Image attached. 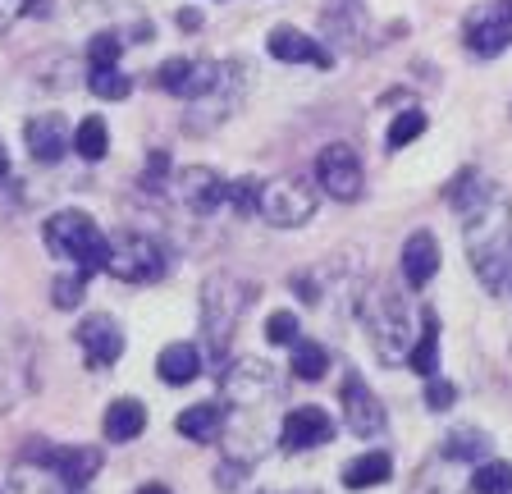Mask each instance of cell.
Listing matches in <instances>:
<instances>
[{
  "instance_id": "obj_2",
  "label": "cell",
  "mask_w": 512,
  "mask_h": 494,
  "mask_svg": "<svg viewBox=\"0 0 512 494\" xmlns=\"http://www.w3.org/2000/svg\"><path fill=\"white\" fill-rule=\"evenodd\" d=\"M247 298H252V289L238 284L234 275H215V280H206V289H202V330H206V339H211L215 353L229 344V334H234Z\"/></svg>"
},
{
  "instance_id": "obj_32",
  "label": "cell",
  "mask_w": 512,
  "mask_h": 494,
  "mask_svg": "<svg viewBox=\"0 0 512 494\" xmlns=\"http://www.w3.org/2000/svg\"><path fill=\"white\" fill-rule=\"evenodd\" d=\"M453 398H458V394H453V385H448V380H426V403H430L435 412L448 408Z\"/></svg>"
},
{
  "instance_id": "obj_31",
  "label": "cell",
  "mask_w": 512,
  "mask_h": 494,
  "mask_svg": "<svg viewBox=\"0 0 512 494\" xmlns=\"http://www.w3.org/2000/svg\"><path fill=\"white\" fill-rule=\"evenodd\" d=\"M83 270H78V275H60V280H55V307H78V298H83Z\"/></svg>"
},
{
  "instance_id": "obj_5",
  "label": "cell",
  "mask_w": 512,
  "mask_h": 494,
  "mask_svg": "<svg viewBox=\"0 0 512 494\" xmlns=\"http://www.w3.org/2000/svg\"><path fill=\"white\" fill-rule=\"evenodd\" d=\"M362 321L371 325L375 353H380L384 362H403V357L412 353V348H407V312H403V302H394L389 293H375V298L366 302Z\"/></svg>"
},
{
  "instance_id": "obj_13",
  "label": "cell",
  "mask_w": 512,
  "mask_h": 494,
  "mask_svg": "<svg viewBox=\"0 0 512 494\" xmlns=\"http://www.w3.org/2000/svg\"><path fill=\"white\" fill-rule=\"evenodd\" d=\"M330 435H334L330 412H320V408H293L284 417V430H279V449L302 453V449H316V444H325Z\"/></svg>"
},
{
  "instance_id": "obj_7",
  "label": "cell",
  "mask_w": 512,
  "mask_h": 494,
  "mask_svg": "<svg viewBox=\"0 0 512 494\" xmlns=\"http://www.w3.org/2000/svg\"><path fill=\"white\" fill-rule=\"evenodd\" d=\"M316 183L334 202H357L362 197V161H357V151L334 142L316 156Z\"/></svg>"
},
{
  "instance_id": "obj_33",
  "label": "cell",
  "mask_w": 512,
  "mask_h": 494,
  "mask_svg": "<svg viewBox=\"0 0 512 494\" xmlns=\"http://www.w3.org/2000/svg\"><path fill=\"white\" fill-rule=\"evenodd\" d=\"M197 23H202V19H197V14H192V10H188V14L179 10V28H197Z\"/></svg>"
},
{
  "instance_id": "obj_17",
  "label": "cell",
  "mask_w": 512,
  "mask_h": 494,
  "mask_svg": "<svg viewBox=\"0 0 512 494\" xmlns=\"http://www.w3.org/2000/svg\"><path fill=\"white\" fill-rule=\"evenodd\" d=\"M106 440H115V444H128V440H138L142 430H147V408H142L138 398H115L106 408Z\"/></svg>"
},
{
  "instance_id": "obj_29",
  "label": "cell",
  "mask_w": 512,
  "mask_h": 494,
  "mask_svg": "<svg viewBox=\"0 0 512 494\" xmlns=\"http://www.w3.org/2000/svg\"><path fill=\"white\" fill-rule=\"evenodd\" d=\"M229 206H234L238 215H252L256 206H261V183L256 179H234L229 183Z\"/></svg>"
},
{
  "instance_id": "obj_20",
  "label": "cell",
  "mask_w": 512,
  "mask_h": 494,
  "mask_svg": "<svg viewBox=\"0 0 512 494\" xmlns=\"http://www.w3.org/2000/svg\"><path fill=\"white\" fill-rule=\"evenodd\" d=\"M389 476H394V462L380 449L362 453V458H352L348 467H343V485H348V490H371V485H384Z\"/></svg>"
},
{
  "instance_id": "obj_12",
  "label": "cell",
  "mask_w": 512,
  "mask_h": 494,
  "mask_svg": "<svg viewBox=\"0 0 512 494\" xmlns=\"http://www.w3.org/2000/svg\"><path fill=\"white\" fill-rule=\"evenodd\" d=\"M398 266H403V284L407 289H426L439 275V238L430 229H416L412 238L398 252Z\"/></svg>"
},
{
  "instance_id": "obj_16",
  "label": "cell",
  "mask_w": 512,
  "mask_h": 494,
  "mask_svg": "<svg viewBox=\"0 0 512 494\" xmlns=\"http://www.w3.org/2000/svg\"><path fill=\"white\" fill-rule=\"evenodd\" d=\"M343 417H348L352 435H362V440H371V435H380L384 430L380 398H375L362 380H343Z\"/></svg>"
},
{
  "instance_id": "obj_6",
  "label": "cell",
  "mask_w": 512,
  "mask_h": 494,
  "mask_svg": "<svg viewBox=\"0 0 512 494\" xmlns=\"http://www.w3.org/2000/svg\"><path fill=\"white\" fill-rule=\"evenodd\" d=\"M156 78H160V87H165L170 97L206 101V97H215V92H220L224 65H215V60H165Z\"/></svg>"
},
{
  "instance_id": "obj_34",
  "label": "cell",
  "mask_w": 512,
  "mask_h": 494,
  "mask_svg": "<svg viewBox=\"0 0 512 494\" xmlns=\"http://www.w3.org/2000/svg\"><path fill=\"white\" fill-rule=\"evenodd\" d=\"M138 494H170V490H165V485H156V481H151V485H142Z\"/></svg>"
},
{
  "instance_id": "obj_8",
  "label": "cell",
  "mask_w": 512,
  "mask_h": 494,
  "mask_svg": "<svg viewBox=\"0 0 512 494\" xmlns=\"http://www.w3.org/2000/svg\"><path fill=\"white\" fill-rule=\"evenodd\" d=\"M503 46H512V0H494L467 14V51L471 55H499Z\"/></svg>"
},
{
  "instance_id": "obj_25",
  "label": "cell",
  "mask_w": 512,
  "mask_h": 494,
  "mask_svg": "<svg viewBox=\"0 0 512 494\" xmlns=\"http://www.w3.org/2000/svg\"><path fill=\"white\" fill-rule=\"evenodd\" d=\"M471 485L476 494H512V462H480Z\"/></svg>"
},
{
  "instance_id": "obj_3",
  "label": "cell",
  "mask_w": 512,
  "mask_h": 494,
  "mask_svg": "<svg viewBox=\"0 0 512 494\" xmlns=\"http://www.w3.org/2000/svg\"><path fill=\"white\" fill-rule=\"evenodd\" d=\"M106 270L124 284H151L165 275V252H160L147 234L110 238V266Z\"/></svg>"
},
{
  "instance_id": "obj_36",
  "label": "cell",
  "mask_w": 512,
  "mask_h": 494,
  "mask_svg": "<svg viewBox=\"0 0 512 494\" xmlns=\"http://www.w3.org/2000/svg\"><path fill=\"white\" fill-rule=\"evenodd\" d=\"M74 494H83V490H74Z\"/></svg>"
},
{
  "instance_id": "obj_27",
  "label": "cell",
  "mask_w": 512,
  "mask_h": 494,
  "mask_svg": "<svg viewBox=\"0 0 512 494\" xmlns=\"http://www.w3.org/2000/svg\"><path fill=\"white\" fill-rule=\"evenodd\" d=\"M119 55H124V42H119V33H96L92 46H87V60H92V69H115Z\"/></svg>"
},
{
  "instance_id": "obj_9",
  "label": "cell",
  "mask_w": 512,
  "mask_h": 494,
  "mask_svg": "<svg viewBox=\"0 0 512 494\" xmlns=\"http://www.w3.org/2000/svg\"><path fill=\"white\" fill-rule=\"evenodd\" d=\"M74 339H78V348H83L92 371H106V366H115L119 357H124V330H119V321L106 312L87 316V321L78 325Z\"/></svg>"
},
{
  "instance_id": "obj_1",
  "label": "cell",
  "mask_w": 512,
  "mask_h": 494,
  "mask_svg": "<svg viewBox=\"0 0 512 494\" xmlns=\"http://www.w3.org/2000/svg\"><path fill=\"white\" fill-rule=\"evenodd\" d=\"M46 247L55 257L74 261L83 275H96V270L110 266V238L96 229V220L87 211H55L46 220Z\"/></svg>"
},
{
  "instance_id": "obj_21",
  "label": "cell",
  "mask_w": 512,
  "mask_h": 494,
  "mask_svg": "<svg viewBox=\"0 0 512 494\" xmlns=\"http://www.w3.org/2000/svg\"><path fill=\"white\" fill-rule=\"evenodd\" d=\"M174 426H179V435H188V440H215L224 426V412H220V403H192V408L179 412Z\"/></svg>"
},
{
  "instance_id": "obj_15",
  "label": "cell",
  "mask_w": 512,
  "mask_h": 494,
  "mask_svg": "<svg viewBox=\"0 0 512 494\" xmlns=\"http://www.w3.org/2000/svg\"><path fill=\"white\" fill-rule=\"evenodd\" d=\"M266 46H270V55H275V60H288V65H320V69H330V65H334L330 51H325V46H320L316 37H307L302 28H288V23L270 28Z\"/></svg>"
},
{
  "instance_id": "obj_28",
  "label": "cell",
  "mask_w": 512,
  "mask_h": 494,
  "mask_svg": "<svg viewBox=\"0 0 512 494\" xmlns=\"http://www.w3.org/2000/svg\"><path fill=\"white\" fill-rule=\"evenodd\" d=\"M485 449H490V440H485L480 430H458V435H453V440L444 444L448 458H480Z\"/></svg>"
},
{
  "instance_id": "obj_35",
  "label": "cell",
  "mask_w": 512,
  "mask_h": 494,
  "mask_svg": "<svg viewBox=\"0 0 512 494\" xmlns=\"http://www.w3.org/2000/svg\"><path fill=\"white\" fill-rule=\"evenodd\" d=\"M5 174H10V161H5V147H0V179H5Z\"/></svg>"
},
{
  "instance_id": "obj_14",
  "label": "cell",
  "mask_w": 512,
  "mask_h": 494,
  "mask_svg": "<svg viewBox=\"0 0 512 494\" xmlns=\"http://www.w3.org/2000/svg\"><path fill=\"white\" fill-rule=\"evenodd\" d=\"M42 462L69 485V490H83V485L101 472V462L106 458H101V449H92V444H69V449H46Z\"/></svg>"
},
{
  "instance_id": "obj_23",
  "label": "cell",
  "mask_w": 512,
  "mask_h": 494,
  "mask_svg": "<svg viewBox=\"0 0 512 494\" xmlns=\"http://www.w3.org/2000/svg\"><path fill=\"white\" fill-rule=\"evenodd\" d=\"M325 366H330V357H325V348H320L316 339H298V344H293V366H288V371L298 380H320Z\"/></svg>"
},
{
  "instance_id": "obj_18",
  "label": "cell",
  "mask_w": 512,
  "mask_h": 494,
  "mask_svg": "<svg viewBox=\"0 0 512 494\" xmlns=\"http://www.w3.org/2000/svg\"><path fill=\"white\" fill-rule=\"evenodd\" d=\"M407 366L426 380L439 376V316L430 312V307L421 312V334H416V348L407 353Z\"/></svg>"
},
{
  "instance_id": "obj_4",
  "label": "cell",
  "mask_w": 512,
  "mask_h": 494,
  "mask_svg": "<svg viewBox=\"0 0 512 494\" xmlns=\"http://www.w3.org/2000/svg\"><path fill=\"white\" fill-rule=\"evenodd\" d=\"M256 211L279 229H298V225H307L311 211H316V193H311L302 179H266L261 183V206H256Z\"/></svg>"
},
{
  "instance_id": "obj_19",
  "label": "cell",
  "mask_w": 512,
  "mask_h": 494,
  "mask_svg": "<svg viewBox=\"0 0 512 494\" xmlns=\"http://www.w3.org/2000/svg\"><path fill=\"white\" fill-rule=\"evenodd\" d=\"M197 371H202V353L192 344H170L156 362V376L165 380V385H192Z\"/></svg>"
},
{
  "instance_id": "obj_30",
  "label": "cell",
  "mask_w": 512,
  "mask_h": 494,
  "mask_svg": "<svg viewBox=\"0 0 512 494\" xmlns=\"http://www.w3.org/2000/svg\"><path fill=\"white\" fill-rule=\"evenodd\" d=\"M298 334H302V325H298V316H293V312H275V316H270V321H266V339H270V344H298Z\"/></svg>"
},
{
  "instance_id": "obj_24",
  "label": "cell",
  "mask_w": 512,
  "mask_h": 494,
  "mask_svg": "<svg viewBox=\"0 0 512 494\" xmlns=\"http://www.w3.org/2000/svg\"><path fill=\"white\" fill-rule=\"evenodd\" d=\"M87 83H92V92L101 101H124L128 92H133V78L124 74V69H92V78H87Z\"/></svg>"
},
{
  "instance_id": "obj_22",
  "label": "cell",
  "mask_w": 512,
  "mask_h": 494,
  "mask_svg": "<svg viewBox=\"0 0 512 494\" xmlns=\"http://www.w3.org/2000/svg\"><path fill=\"white\" fill-rule=\"evenodd\" d=\"M74 151L83 156V161H101L110 151V129H106V119H78V129H74Z\"/></svg>"
},
{
  "instance_id": "obj_26",
  "label": "cell",
  "mask_w": 512,
  "mask_h": 494,
  "mask_svg": "<svg viewBox=\"0 0 512 494\" xmlns=\"http://www.w3.org/2000/svg\"><path fill=\"white\" fill-rule=\"evenodd\" d=\"M421 133H426V115H421V110H403V115L389 124V138L384 142H389V151H403L407 142H416Z\"/></svg>"
},
{
  "instance_id": "obj_10",
  "label": "cell",
  "mask_w": 512,
  "mask_h": 494,
  "mask_svg": "<svg viewBox=\"0 0 512 494\" xmlns=\"http://www.w3.org/2000/svg\"><path fill=\"white\" fill-rule=\"evenodd\" d=\"M23 142H28L37 165H55L64 151H69V142H74V129H69L60 115H32L28 124H23Z\"/></svg>"
},
{
  "instance_id": "obj_11",
  "label": "cell",
  "mask_w": 512,
  "mask_h": 494,
  "mask_svg": "<svg viewBox=\"0 0 512 494\" xmlns=\"http://www.w3.org/2000/svg\"><path fill=\"white\" fill-rule=\"evenodd\" d=\"M174 188L192 211H215V206H229V179H220L206 165H188V170L174 174Z\"/></svg>"
}]
</instances>
